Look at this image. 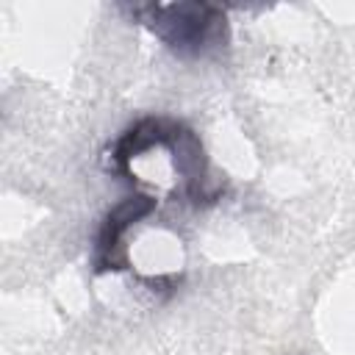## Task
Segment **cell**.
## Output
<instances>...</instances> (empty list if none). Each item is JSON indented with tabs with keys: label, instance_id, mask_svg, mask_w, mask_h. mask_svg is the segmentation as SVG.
Wrapping results in <instances>:
<instances>
[{
	"label": "cell",
	"instance_id": "1",
	"mask_svg": "<svg viewBox=\"0 0 355 355\" xmlns=\"http://www.w3.org/2000/svg\"><path fill=\"white\" fill-rule=\"evenodd\" d=\"M147 11L153 31L175 50H202L211 42L214 28L225 22L211 6H155Z\"/></svg>",
	"mask_w": 355,
	"mask_h": 355
}]
</instances>
